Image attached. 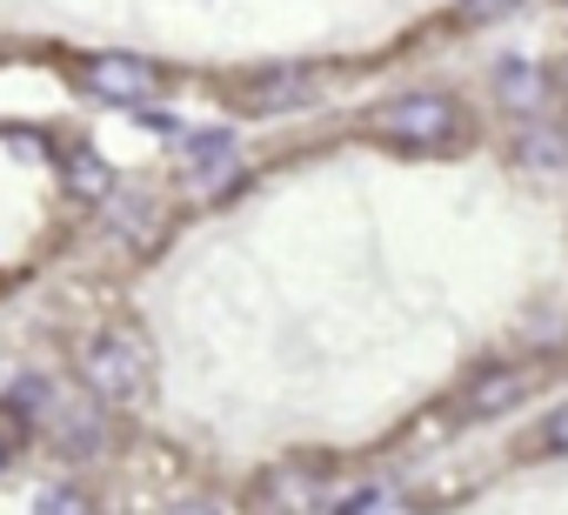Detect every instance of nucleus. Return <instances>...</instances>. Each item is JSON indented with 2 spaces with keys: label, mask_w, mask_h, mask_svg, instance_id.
Segmentation results:
<instances>
[{
  "label": "nucleus",
  "mask_w": 568,
  "mask_h": 515,
  "mask_svg": "<svg viewBox=\"0 0 568 515\" xmlns=\"http://www.w3.org/2000/svg\"><path fill=\"white\" fill-rule=\"evenodd\" d=\"M521 395H528V375H521V368H481V375L462 388L455 408H462L468 422H495V415H508Z\"/></svg>",
  "instance_id": "39448f33"
},
{
  "label": "nucleus",
  "mask_w": 568,
  "mask_h": 515,
  "mask_svg": "<svg viewBox=\"0 0 568 515\" xmlns=\"http://www.w3.org/2000/svg\"><path fill=\"white\" fill-rule=\"evenodd\" d=\"M515 161H528V168H561V161H568V134H555V128H515Z\"/></svg>",
  "instance_id": "1a4fd4ad"
},
{
  "label": "nucleus",
  "mask_w": 568,
  "mask_h": 515,
  "mask_svg": "<svg viewBox=\"0 0 568 515\" xmlns=\"http://www.w3.org/2000/svg\"><path fill=\"white\" fill-rule=\"evenodd\" d=\"M308 101H315V74H302V68H267L241 88L247 114H302Z\"/></svg>",
  "instance_id": "20e7f679"
},
{
  "label": "nucleus",
  "mask_w": 568,
  "mask_h": 515,
  "mask_svg": "<svg viewBox=\"0 0 568 515\" xmlns=\"http://www.w3.org/2000/svg\"><path fill=\"white\" fill-rule=\"evenodd\" d=\"M455 101L448 94H402L395 108H382V134L402 148H448L455 141Z\"/></svg>",
  "instance_id": "f03ea898"
},
{
  "label": "nucleus",
  "mask_w": 568,
  "mask_h": 515,
  "mask_svg": "<svg viewBox=\"0 0 568 515\" xmlns=\"http://www.w3.org/2000/svg\"><path fill=\"white\" fill-rule=\"evenodd\" d=\"M68 188H74L81 201H108V194H114V168L88 148V154H74V161H68Z\"/></svg>",
  "instance_id": "9d476101"
},
{
  "label": "nucleus",
  "mask_w": 568,
  "mask_h": 515,
  "mask_svg": "<svg viewBox=\"0 0 568 515\" xmlns=\"http://www.w3.org/2000/svg\"><path fill=\"white\" fill-rule=\"evenodd\" d=\"M148 375H154V355H148V342H134V335H101V342H88V355H81V382H88L101 402H141Z\"/></svg>",
  "instance_id": "f257e3e1"
},
{
  "label": "nucleus",
  "mask_w": 568,
  "mask_h": 515,
  "mask_svg": "<svg viewBox=\"0 0 568 515\" xmlns=\"http://www.w3.org/2000/svg\"><path fill=\"white\" fill-rule=\"evenodd\" d=\"M342 508L348 515H375V508H402V495L395 488H355V495H342Z\"/></svg>",
  "instance_id": "f8f14e48"
},
{
  "label": "nucleus",
  "mask_w": 568,
  "mask_h": 515,
  "mask_svg": "<svg viewBox=\"0 0 568 515\" xmlns=\"http://www.w3.org/2000/svg\"><path fill=\"white\" fill-rule=\"evenodd\" d=\"M234 168V134H194L187 141V188H207V181H221Z\"/></svg>",
  "instance_id": "6e6552de"
},
{
  "label": "nucleus",
  "mask_w": 568,
  "mask_h": 515,
  "mask_svg": "<svg viewBox=\"0 0 568 515\" xmlns=\"http://www.w3.org/2000/svg\"><path fill=\"white\" fill-rule=\"evenodd\" d=\"M48 415H54V435H48V442H54L68 462H88V455L108 448V422H101V408H88V402H54Z\"/></svg>",
  "instance_id": "423d86ee"
},
{
  "label": "nucleus",
  "mask_w": 568,
  "mask_h": 515,
  "mask_svg": "<svg viewBox=\"0 0 568 515\" xmlns=\"http://www.w3.org/2000/svg\"><path fill=\"white\" fill-rule=\"evenodd\" d=\"M154 88H161V68L141 61V54H101V61H88V94H101L114 108H141Z\"/></svg>",
  "instance_id": "7ed1b4c3"
},
{
  "label": "nucleus",
  "mask_w": 568,
  "mask_h": 515,
  "mask_svg": "<svg viewBox=\"0 0 568 515\" xmlns=\"http://www.w3.org/2000/svg\"><path fill=\"white\" fill-rule=\"evenodd\" d=\"M128 241H154V228H161V208L141 194V201H121V221H114Z\"/></svg>",
  "instance_id": "9b49d317"
},
{
  "label": "nucleus",
  "mask_w": 568,
  "mask_h": 515,
  "mask_svg": "<svg viewBox=\"0 0 568 515\" xmlns=\"http://www.w3.org/2000/svg\"><path fill=\"white\" fill-rule=\"evenodd\" d=\"M495 94H501V108H515V114H535V108H548V74L535 68V61H501L495 68Z\"/></svg>",
  "instance_id": "0eeeda50"
},
{
  "label": "nucleus",
  "mask_w": 568,
  "mask_h": 515,
  "mask_svg": "<svg viewBox=\"0 0 568 515\" xmlns=\"http://www.w3.org/2000/svg\"><path fill=\"white\" fill-rule=\"evenodd\" d=\"M541 448L568 455V408H555V415H548V435H541Z\"/></svg>",
  "instance_id": "4468645a"
},
{
  "label": "nucleus",
  "mask_w": 568,
  "mask_h": 515,
  "mask_svg": "<svg viewBox=\"0 0 568 515\" xmlns=\"http://www.w3.org/2000/svg\"><path fill=\"white\" fill-rule=\"evenodd\" d=\"M521 0H462V14L468 21H501V14H515Z\"/></svg>",
  "instance_id": "ddd939ff"
}]
</instances>
